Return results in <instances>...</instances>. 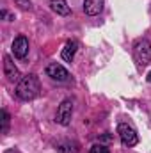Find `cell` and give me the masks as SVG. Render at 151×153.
<instances>
[{
    "mask_svg": "<svg viewBox=\"0 0 151 153\" xmlns=\"http://www.w3.org/2000/svg\"><path fill=\"white\" fill-rule=\"evenodd\" d=\"M39 89H41V85H39L38 75L30 73V75H25L20 82H18V85H16V96H18L20 100L29 102V100H34V98L38 96Z\"/></svg>",
    "mask_w": 151,
    "mask_h": 153,
    "instance_id": "6da1fadb",
    "label": "cell"
},
{
    "mask_svg": "<svg viewBox=\"0 0 151 153\" xmlns=\"http://www.w3.org/2000/svg\"><path fill=\"white\" fill-rule=\"evenodd\" d=\"M117 134H119V139H121L123 146H126V148H132V146H135L139 143L137 132L130 125H126V123H119L117 125Z\"/></svg>",
    "mask_w": 151,
    "mask_h": 153,
    "instance_id": "7a4b0ae2",
    "label": "cell"
},
{
    "mask_svg": "<svg viewBox=\"0 0 151 153\" xmlns=\"http://www.w3.org/2000/svg\"><path fill=\"white\" fill-rule=\"evenodd\" d=\"M133 55L137 59V62L141 66H146L151 61V43L148 39H141L135 43V48H133Z\"/></svg>",
    "mask_w": 151,
    "mask_h": 153,
    "instance_id": "3957f363",
    "label": "cell"
},
{
    "mask_svg": "<svg viewBox=\"0 0 151 153\" xmlns=\"http://www.w3.org/2000/svg\"><path fill=\"white\" fill-rule=\"evenodd\" d=\"M71 116H73V102H71V100H64V102L59 105V109H57L55 119H57L59 125L68 126V125L71 123Z\"/></svg>",
    "mask_w": 151,
    "mask_h": 153,
    "instance_id": "277c9868",
    "label": "cell"
},
{
    "mask_svg": "<svg viewBox=\"0 0 151 153\" xmlns=\"http://www.w3.org/2000/svg\"><path fill=\"white\" fill-rule=\"evenodd\" d=\"M46 75L50 76L52 80H57V82H66L70 78V73L64 66L57 64V62H52L46 66Z\"/></svg>",
    "mask_w": 151,
    "mask_h": 153,
    "instance_id": "5b68a950",
    "label": "cell"
},
{
    "mask_svg": "<svg viewBox=\"0 0 151 153\" xmlns=\"http://www.w3.org/2000/svg\"><path fill=\"white\" fill-rule=\"evenodd\" d=\"M13 53L16 59H25L29 53V39L25 36H18L13 41Z\"/></svg>",
    "mask_w": 151,
    "mask_h": 153,
    "instance_id": "8992f818",
    "label": "cell"
},
{
    "mask_svg": "<svg viewBox=\"0 0 151 153\" xmlns=\"http://www.w3.org/2000/svg\"><path fill=\"white\" fill-rule=\"evenodd\" d=\"M4 75L7 76L9 82H20V80H21V78H20V71H18V68L14 66V62L11 61L9 55L4 57Z\"/></svg>",
    "mask_w": 151,
    "mask_h": 153,
    "instance_id": "52a82bcc",
    "label": "cell"
},
{
    "mask_svg": "<svg viewBox=\"0 0 151 153\" xmlns=\"http://www.w3.org/2000/svg\"><path fill=\"white\" fill-rule=\"evenodd\" d=\"M105 0H84V13L89 16H96L103 11Z\"/></svg>",
    "mask_w": 151,
    "mask_h": 153,
    "instance_id": "ba28073f",
    "label": "cell"
},
{
    "mask_svg": "<svg viewBox=\"0 0 151 153\" xmlns=\"http://www.w3.org/2000/svg\"><path fill=\"white\" fill-rule=\"evenodd\" d=\"M76 50H78V43H76V41H68L66 46L62 48L61 55H62V59H64L66 62H71L73 57H75V53H76Z\"/></svg>",
    "mask_w": 151,
    "mask_h": 153,
    "instance_id": "9c48e42d",
    "label": "cell"
},
{
    "mask_svg": "<svg viewBox=\"0 0 151 153\" xmlns=\"http://www.w3.org/2000/svg\"><path fill=\"white\" fill-rule=\"evenodd\" d=\"M50 7H52L53 13H57L61 16L70 14V5H68L66 0H50Z\"/></svg>",
    "mask_w": 151,
    "mask_h": 153,
    "instance_id": "30bf717a",
    "label": "cell"
},
{
    "mask_svg": "<svg viewBox=\"0 0 151 153\" xmlns=\"http://www.w3.org/2000/svg\"><path fill=\"white\" fill-rule=\"evenodd\" d=\"M59 152L61 153H78V144H75V143H61L59 146Z\"/></svg>",
    "mask_w": 151,
    "mask_h": 153,
    "instance_id": "8fae6325",
    "label": "cell"
},
{
    "mask_svg": "<svg viewBox=\"0 0 151 153\" xmlns=\"http://www.w3.org/2000/svg\"><path fill=\"white\" fill-rule=\"evenodd\" d=\"M14 4H16L20 9H23V11H30V9H32V2H30V0H14Z\"/></svg>",
    "mask_w": 151,
    "mask_h": 153,
    "instance_id": "7c38bea8",
    "label": "cell"
},
{
    "mask_svg": "<svg viewBox=\"0 0 151 153\" xmlns=\"http://www.w3.org/2000/svg\"><path fill=\"white\" fill-rule=\"evenodd\" d=\"M89 153H110V152H109V148L103 146V144H93L91 150H89Z\"/></svg>",
    "mask_w": 151,
    "mask_h": 153,
    "instance_id": "4fadbf2b",
    "label": "cell"
},
{
    "mask_svg": "<svg viewBox=\"0 0 151 153\" xmlns=\"http://www.w3.org/2000/svg\"><path fill=\"white\" fill-rule=\"evenodd\" d=\"M7 126H9V114L7 111H2V132L4 134L7 132Z\"/></svg>",
    "mask_w": 151,
    "mask_h": 153,
    "instance_id": "5bb4252c",
    "label": "cell"
},
{
    "mask_svg": "<svg viewBox=\"0 0 151 153\" xmlns=\"http://www.w3.org/2000/svg\"><path fill=\"white\" fill-rule=\"evenodd\" d=\"M148 82H150V84H151V71H150V73H148Z\"/></svg>",
    "mask_w": 151,
    "mask_h": 153,
    "instance_id": "9a60e30c",
    "label": "cell"
}]
</instances>
